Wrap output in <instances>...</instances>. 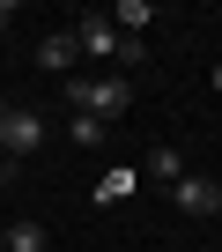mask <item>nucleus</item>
Instances as JSON below:
<instances>
[{"mask_svg": "<svg viewBox=\"0 0 222 252\" xmlns=\"http://www.w3.org/2000/svg\"><path fill=\"white\" fill-rule=\"evenodd\" d=\"M74 60H82V52H74V30H45V37H37V67H45V74H74Z\"/></svg>", "mask_w": 222, "mask_h": 252, "instance_id": "nucleus-6", "label": "nucleus"}, {"mask_svg": "<svg viewBox=\"0 0 222 252\" xmlns=\"http://www.w3.org/2000/svg\"><path fill=\"white\" fill-rule=\"evenodd\" d=\"M67 134H74V149H96V141H104V119H89V111H67Z\"/></svg>", "mask_w": 222, "mask_h": 252, "instance_id": "nucleus-8", "label": "nucleus"}, {"mask_svg": "<svg viewBox=\"0 0 222 252\" xmlns=\"http://www.w3.org/2000/svg\"><path fill=\"white\" fill-rule=\"evenodd\" d=\"M170 208H178V215H193V222H207V215H222V186H215V178H193V171H185V178L170 186Z\"/></svg>", "mask_w": 222, "mask_h": 252, "instance_id": "nucleus-4", "label": "nucleus"}, {"mask_svg": "<svg viewBox=\"0 0 222 252\" xmlns=\"http://www.w3.org/2000/svg\"><path fill=\"white\" fill-rule=\"evenodd\" d=\"M52 245V230L37 222V215H15V222H0V252H45Z\"/></svg>", "mask_w": 222, "mask_h": 252, "instance_id": "nucleus-5", "label": "nucleus"}, {"mask_svg": "<svg viewBox=\"0 0 222 252\" xmlns=\"http://www.w3.org/2000/svg\"><path fill=\"white\" fill-rule=\"evenodd\" d=\"M148 178H156V186H178V178H185V156H178L170 141H156V149H148Z\"/></svg>", "mask_w": 222, "mask_h": 252, "instance_id": "nucleus-7", "label": "nucleus"}, {"mask_svg": "<svg viewBox=\"0 0 222 252\" xmlns=\"http://www.w3.org/2000/svg\"><path fill=\"white\" fill-rule=\"evenodd\" d=\"M119 45H126V30H111L104 8H82V15H74V52H89V60H119Z\"/></svg>", "mask_w": 222, "mask_h": 252, "instance_id": "nucleus-3", "label": "nucleus"}, {"mask_svg": "<svg viewBox=\"0 0 222 252\" xmlns=\"http://www.w3.org/2000/svg\"><path fill=\"white\" fill-rule=\"evenodd\" d=\"M207 82H215V96H222V60H215V74H207Z\"/></svg>", "mask_w": 222, "mask_h": 252, "instance_id": "nucleus-9", "label": "nucleus"}, {"mask_svg": "<svg viewBox=\"0 0 222 252\" xmlns=\"http://www.w3.org/2000/svg\"><path fill=\"white\" fill-rule=\"evenodd\" d=\"M37 149H45V111H37V104H8V111H0V156L23 163V156H37Z\"/></svg>", "mask_w": 222, "mask_h": 252, "instance_id": "nucleus-2", "label": "nucleus"}, {"mask_svg": "<svg viewBox=\"0 0 222 252\" xmlns=\"http://www.w3.org/2000/svg\"><path fill=\"white\" fill-rule=\"evenodd\" d=\"M126 104H134V82H126V74H89V82H67V111H89V119H104V126L119 119Z\"/></svg>", "mask_w": 222, "mask_h": 252, "instance_id": "nucleus-1", "label": "nucleus"}]
</instances>
